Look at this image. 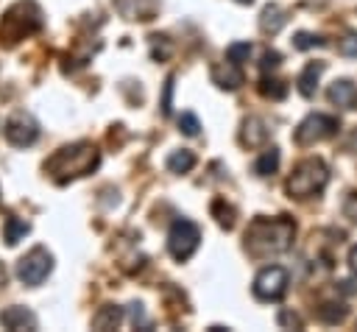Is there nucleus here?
Wrapping results in <instances>:
<instances>
[{
    "mask_svg": "<svg viewBox=\"0 0 357 332\" xmlns=\"http://www.w3.org/2000/svg\"><path fill=\"white\" fill-rule=\"evenodd\" d=\"M131 321H134V326H148V324H145L142 304H131Z\"/></svg>",
    "mask_w": 357,
    "mask_h": 332,
    "instance_id": "nucleus-31",
    "label": "nucleus"
},
{
    "mask_svg": "<svg viewBox=\"0 0 357 332\" xmlns=\"http://www.w3.org/2000/svg\"><path fill=\"white\" fill-rule=\"evenodd\" d=\"M326 39L324 36H315V33H307V31H298L293 36V47L296 50H310V47H324Z\"/></svg>",
    "mask_w": 357,
    "mask_h": 332,
    "instance_id": "nucleus-23",
    "label": "nucleus"
},
{
    "mask_svg": "<svg viewBox=\"0 0 357 332\" xmlns=\"http://www.w3.org/2000/svg\"><path fill=\"white\" fill-rule=\"evenodd\" d=\"M251 42H231L229 47H226V59H231V61H237V64H243L248 56H251Z\"/></svg>",
    "mask_w": 357,
    "mask_h": 332,
    "instance_id": "nucleus-24",
    "label": "nucleus"
},
{
    "mask_svg": "<svg viewBox=\"0 0 357 332\" xmlns=\"http://www.w3.org/2000/svg\"><path fill=\"white\" fill-rule=\"evenodd\" d=\"M50 271H53V254H50L47 248H42V246L31 248V251H28L25 257H20V262H17V279H20L22 285H28V287L42 285V282L50 276Z\"/></svg>",
    "mask_w": 357,
    "mask_h": 332,
    "instance_id": "nucleus-6",
    "label": "nucleus"
},
{
    "mask_svg": "<svg viewBox=\"0 0 357 332\" xmlns=\"http://www.w3.org/2000/svg\"><path fill=\"white\" fill-rule=\"evenodd\" d=\"M98 162H100V153H98V148L92 142H73V145L59 148L45 162V170L53 176L56 184H67L70 179L92 173L98 167Z\"/></svg>",
    "mask_w": 357,
    "mask_h": 332,
    "instance_id": "nucleus-2",
    "label": "nucleus"
},
{
    "mask_svg": "<svg viewBox=\"0 0 357 332\" xmlns=\"http://www.w3.org/2000/svg\"><path fill=\"white\" fill-rule=\"evenodd\" d=\"M276 167H279V148L271 145L259 153V159L254 162V170H257V176H271V173H276Z\"/></svg>",
    "mask_w": 357,
    "mask_h": 332,
    "instance_id": "nucleus-20",
    "label": "nucleus"
},
{
    "mask_svg": "<svg viewBox=\"0 0 357 332\" xmlns=\"http://www.w3.org/2000/svg\"><path fill=\"white\" fill-rule=\"evenodd\" d=\"M42 28V8L31 0H22L17 6H11L3 20H0V45H17L20 39H25L28 33Z\"/></svg>",
    "mask_w": 357,
    "mask_h": 332,
    "instance_id": "nucleus-3",
    "label": "nucleus"
},
{
    "mask_svg": "<svg viewBox=\"0 0 357 332\" xmlns=\"http://www.w3.org/2000/svg\"><path fill=\"white\" fill-rule=\"evenodd\" d=\"M284 25H287V11H284L282 6L271 3V6L262 8V14H259V28H262L265 33H279Z\"/></svg>",
    "mask_w": 357,
    "mask_h": 332,
    "instance_id": "nucleus-14",
    "label": "nucleus"
},
{
    "mask_svg": "<svg viewBox=\"0 0 357 332\" xmlns=\"http://www.w3.org/2000/svg\"><path fill=\"white\" fill-rule=\"evenodd\" d=\"M170 95H173V75L165 81V98H162V114H170Z\"/></svg>",
    "mask_w": 357,
    "mask_h": 332,
    "instance_id": "nucleus-30",
    "label": "nucleus"
},
{
    "mask_svg": "<svg viewBox=\"0 0 357 332\" xmlns=\"http://www.w3.org/2000/svg\"><path fill=\"white\" fill-rule=\"evenodd\" d=\"M343 215H346L351 223H357V193H349V195H346V201H343Z\"/></svg>",
    "mask_w": 357,
    "mask_h": 332,
    "instance_id": "nucleus-28",
    "label": "nucleus"
},
{
    "mask_svg": "<svg viewBox=\"0 0 357 332\" xmlns=\"http://www.w3.org/2000/svg\"><path fill=\"white\" fill-rule=\"evenodd\" d=\"M326 181H329V167L324 165V159H304L287 179V193L293 198H312L324 193Z\"/></svg>",
    "mask_w": 357,
    "mask_h": 332,
    "instance_id": "nucleus-4",
    "label": "nucleus"
},
{
    "mask_svg": "<svg viewBox=\"0 0 357 332\" xmlns=\"http://www.w3.org/2000/svg\"><path fill=\"white\" fill-rule=\"evenodd\" d=\"M212 81L220 86V89H237L240 84H243V70H240V64L237 61H223V64H215L212 67Z\"/></svg>",
    "mask_w": 357,
    "mask_h": 332,
    "instance_id": "nucleus-11",
    "label": "nucleus"
},
{
    "mask_svg": "<svg viewBox=\"0 0 357 332\" xmlns=\"http://www.w3.org/2000/svg\"><path fill=\"white\" fill-rule=\"evenodd\" d=\"M212 215H215V220H218L223 229H231V226H234V206L226 204L223 198H215V201H212Z\"/></svg>",
    "mask_w": 357,
    "mask_h": 332,
    "instance_id": "nucleus-22",
    "label": "nucleus"
},
{
    "mask_svg": "<svg viewBox=\"0 0 357 332\" xmlns=\"http://www.w3.org/2000/svg\"><path fill=\"white\" fill-rule=\"evenodd\" d=\"M123 321V307L117 304H103L95 315H92V329H117Z\"/></svg>",
    "mask_w": 357,
    "mask_h": 332,
    "instance_id": "nucleus-16",
    "label": "nucleus"
},
{
    "mask_svg": "<svg viewBox=\"0 0 357 332\" xmlns=\"http://www.w3.org/2000/svg\"><path fill=\"white\" fill-rule=\"evenodd\" d=\"M287 89H290V86H287L284 81H279V78H273V75H268V73L259 78V92H262L265 98H271V100H282V98L287 95Z\"/></svg>",
    "mask_w": 357,
    "mask_h": 332,
    "instance_id": "nucleus-19",
    "label": "nucleus"
},
{
    "mask_svg": "<svg viewBox=\"0 0 357 332\" xmlns=\"http://www.w3.org/2000/svg\"><path fill=\"white\" fill-rule=\"evenodd\" d=\"M268 139V123L262 117H245L243 120V131H240V142L248 148H257Z\"/></svg>",
    "mask_w": 357,
    "mask_h": 332,
    "instance_id": "nucleus-13",
    "label": "nucleus"
},
{
    "mask_svg": "<svg viewBox=\"0 0 357 332\" xmlns=\"http://www.w3.org/2000/svg\"><path fill=\"white\" fill-rule=\"evenodd\" d=\"M290 285V273L282 265H265L257 276H254V296L259 301H279L287 293Z\"/></svg>",
    "mask_w": 357,
    "mask_h": 332,
    "instance_id": "nucleus-7",
    "label": "nucleus"
},
{
    "mask_svg": "<svg viewBox=\"0 0 357 332\" xmlns=\"http://www.w3.org/2000/svg\"><path fill=\"white\" fill-rule=\"evenodd\" d=\"M337 126H340L337 117L315 112V114H307V117L298 123L293 139H296L298 145H312V142H321V139H329L332 134H337Z\"/></svg>",
    "mask_w": 357,
    "mask_h": 332,
    "instance_id": "nucleus-8",
    "label": "nucleus"
},
{
    "mask_svg": "<svg viewBox=\"0 0 357 332\" xmlns=\"http://www.w3.org/2000/svg\"><path fill=\"white\" fill-rule=\"evenodd\" d=\"M337 53L346 59H357V31H349L343 39H337Z\"/></svg>",
    "mask_w": 357,
    "mask_h": 332,
    "instance_id": "nucleus-25",
    "label": "nucleus"
},
{
    "mask_svg": "<svg viewBox=\"0 0 357 332\" xmlns=\"http://www.w3.org/2000/svg\"><path fill=\"white\" fill-rule=\"evenodd\" d=\"M324 61H310L301 73H298V78H296V86H298V92L304 95V98H312L315 95V86H318V75L324 73Z\"/></svg>",
    "mask_w": 357,
    "mask_h": 332,
    "instance_id": "nucleus-15",
    "label": "nucleus"
},
{
    "mask_svg": "<svg viewBox=\"0 0 357 332\" xmlns=\"http://www.w3.org/2000/svg\"><path fill=\"white\" fill-rule=\"evenodd\" d=\"M346 315H349V307L343 301H329V304L318 307V318L324 324H340V321H346Z\"/></svg>",
    "mask_w": 357,
    "mask_h": 332,
    "instance_id": "nucleus-21",
    "label": "nucleus"
},
{
    "mask_svg": "<svg viewBox=\"0 0 357 332\" xmlns=\"http://www.w3.org/2000/svg\"><path fill=\"white\" fill-rule=\"evenodd\" d=\"M178 128H181L187 137H198V131H201V123H198V117H195L192 112H184V114L178 117Z\"/></svg>",
    "mask_w": 357,
    "mask_h": 332,
    "instance_id": "nucleus-26",
    "label": "nucleus"
},
{
    "mask_svg": "<svg viewBox=\"0 0 357 332\" xmlns=\"http://www.w3.org/2000/svg\"><path fill=\"white\" fill-rule=\"evenodd\" d=\"M28 232H31V223L22 220V218H8V220L3 223V237H6L8 246H17Z\"/></svg>",
    "mask_w": 357,
    "mask_h": 332,
    "instance_id": "nucleus-18",
    "label": "nucleus"
},
{
    "mask_svg": "<svg viewBox=\"0 0 357 332\" xmlns=\"http://www.w3.org/2000/svg\"><path fill=\"white\" fill-rule=\"evenodd\" d=\"M279 64H282V53H279V50H265V53H262V61H259L262 73H268V70H276Z\"/></svg>",
    "mask_w": 357,
    "mask_h": 332,
    "instance_id": "nucleus-27",
    "label": "nucleus"
},
{
    "mask_svg": "<svg viewBox=\"0 0 357 332\" xmlns=\"http://www.w3.org/2000/svg\"><path fill=\"white\" fill-rule=\"evenodd\" d=\"M279 324H282V326H296V329H301V318H298L296 312H290V310H282V312H279Z\"/></svg>",
    "mask_w": 357,
    "mask_h": 332,
    "instance_id": "nucleus-29",
    "label": "nucleus"
},
{
    "mask_svg": "<svg viewBox=\"0 0 357 332\" xmlns=\"http://www.w3.org/2000/svg\"><path fill=\"white\" fill-rule=\"evenodd\" d=\"M0 326H6V329H36V315L28 307H6L0 312Z\"/></svg>",
    "mask_w": 357,
    "mask_h": 332,
    "instance_id": "nucleus-12",
    "label": "nucleus"
},
{
    "mask_svg": "<svg viewBox=\"0 0 357 332\" xmlns=\"http://www.w3.org/2000/svg\"><path fill=\"white\" fill-rule=\"evenodd\" d=\"M349 271L357 276V243L351 246V251H349Z\"/></svg>",
    "mask_w": 357,
    "mask_h": 332,
    "instance_id": "nucleus-32",
    "label": "nucleus"
},
{
    "mask_svg": "<svg viewBox=\"0 0 357 332\" xmlns=\"http://www.w3.org/2000/svg\"><path fill=\"white\" fill-rule=\"evenodd\" d=\"M296 223L290 218H257L245 229V251L251 257H271L290 248Z\"/></svg>",
    "mask_w": 357,
    "mask_h": 332,
    "instance_id": "nucleus-1",
    "label": "nucleus"
},
{
    "mask_svg": "<svg viewBox=\"0 0 357 332\" xmlns=\"http://www.w3.org/2000/svg\"><path fill=\"white\" fill-rule=\"evenodd\" d=\"M198 243H201V229L192 220H187V218H176L170 232H167V251H170V257L184 262V259H190L195 254Z\"/></svg>",
    "mask_w": 357,
    "mask_h": 332,
    "instance_id": "nucleus-5",
    "label": "nucleus"
},
{
    "mask_svg": "<svg viewBox=\"0 0 357 332\" xmlns=\"http://www.w3.org/2000/svg\"><path fill=\"white\" fill-rule=\"evenodd\" d=\"M326 98H329L332 106H337V109H349V112H351V109H357V84L349 81V78H337V81L329 84Z\"/></svg>",
    "mask_w": 357,
    "mask_h": 332,
    "instance_id": "nucleus-10",
    "label": "nucleus"
},
{
    "mask_svg": "<svg viewBox=\"0 0 357 332\" xmlns=\"http://www.w3.org/2000/svg\"><path fill=\"white\" fill-rule=\"evenodd\" d=\"M165 165H167L170 173H190V170L195 167V153L187 151V148H178V151H173V153L167 156Z\"/></svg>",
    "mask_w": 357,
    "mask_h": 332,
    "instance_id": "nucleus-17",
    "label": "nucleus"
},
{
    "mask_svg": "<svg viewBox=\"0 0 357 332\" xmlns=\"http://www.w3.org/2000/svg\"><path fill=\"white\" fill-rule=\"evenodd\" d=\"M3 131H6V139H8L11 145L25 148V145L36 142V137H39V123H36L31 114L20 112V114L8 117V123H6V128H3Z\"/></svg>",
    "mask_w": 357,
    "mask_h": 332,
    "instance_id": "nucleus-9",
    "label": "nucleus"
},
{
    "mask_svg": "<svg viewBox=\"0 0 357 332\" xmlns=\"http://www.w3.org/2000/svg\"><path fill=\"white\" fill-rule=\"evenodd\" d=\"M237 3H254V0H237Z\"/></svg>",
    "mask_w": 357,
    "mask_h": 332,
    "instance_id": "nucleus-33",
    "label": "nucleus"
}]
</instances>
